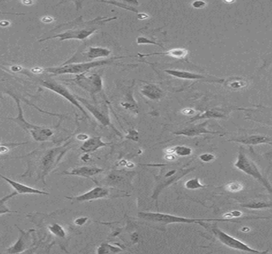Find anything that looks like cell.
Masks as SVG:
<instances>
[{"instance_id": "836d02e7", "label": "cell", "mask_w": 272, "mask_h": 254, "mask_svg": "<svg viewBox=\"0 0 272 254\" xmlns=\"http://www.w3.org/2000/svg\"><path fill=\"white\" fill-rule=\"evenodd\" d=\"M215 158H216L215 155L210 153H202V154H201L199 156L200 160L205 163H209L211 162V161H214Z\"/></svg>"}, {"instance_id": "8fae6325", "label": "cell", "mask_w": 272, "mask_h": 254, "mask_svg": "<svg viewBox=\"0 0 272 254\" xmlns=\"http://www.w3.org/2000/svg\"><path fill=\"white\" fill-rule=\"evenodd\" d=\"M208 123H209L208 121H205L200 124L192 125V126L182 129V130L175 131L174 132V134L186 136V137H196V136L201 135V134H217V132L208 130Z\"/></svg>"}, {"instance_id": "2e32d148", "label": "cell", "mask_w": 272, "mask_h": 254, "mask_svg": "<svg viewBox=\"0 0 272 254\" xmlns=\"http://www.w3.org/2000/svg\"><path fill=\"white\" fill-rule=\"evenodd\" d=\"M102 172H104V169L97 168V167L83 166L73 168L70 171H65L62 174H63V175H68V176L90 178L92 176H96L98 174L101 173Z\"/></svg>"}, {"instance_id": "f6af8a7d", "label": "cell", "mask_w": 272, "mask_h": 254, "mask_svg": "<svg viewBox=\"0 0 272 254\" xmlns=\"http://www.w3.org/2000/svg\"><path fill=\"white\" fill-rule=\"evenodd\" d=\"M54 21V19L51 17H49V16H46V17L43 18L42 19V22H44V23H51V22Z\"/></svg>"}, {"instance_id": "6da1fadb", "label": "cell", "mask_w": 272, "mask_h": 254, "mask_svg": "<svg viewBox=\"0 0 272 254\" xmlns=\"http://www.w3.org/2000/svg\"><path fill=\"white\" fill-rule=\"evenodd\" d=\"M70 142L65 145L46 149L43 152H31L27 154V168L26 172L21 175V177H34L41 180L46 184V178L50 172L58 166L64 155L69 150Z\"/></svg>"}, {"instance_id": "4316f807", "label": "cell", "mask_w": 272, "mask_h": 254, "mask_svg": "<svg viewBox=\"0 0 272 254\" xmlns=\"http://www.w3.org/2000/svg\"><path fill=\"white\" fill-rule=\"evenodd\" d=\"M121 106L124 107L125 109L128 110L130 112L138 114V106L136 104L135 101L133 100L132 95H127L126 101L121 103Z\"/></svg>"}, {"instance_id": "7a4b0ae2", "label": "cell", "mask_w": 272, "mask_h": 254, "mask_svg": "<svg viewBox=\"0 0 272 254\" xmlns=\"http://www.w3.org/2000/svg\"><path fill=\"white\" fill-rule=\"evenodd\" d=\"M7 93L9 96H12L16 101V106H17L18 115L15 118L7 117L4 119L16 122L18 126H20L23 130H25L27 134H29L31 136V138L35 140V142H46V141H49L50 138H52L54 134V130L52 129L49 128L47 126H38V125L33 124L31 122H27L25 118H24V115H23V108H22L21 101H20V98L16 96V95H14V94L11 93V92H8Z\"/></svg>"}, {"instance_id": "83f0119b", "label": "cell", "mask_w": 272, "mask_h": 254, "mask_svg": "<svg viewBox=\"0 0 272 254\" xmlns=\"http://www.w3.org/2000/svg\"><path fill=\"white\" fill-rule=\"evenodd\" d=\"M48 229L49 230H50V233L55 235L56 237L63 238V237H65V236H66V232H65V229H64L63 226H62L60 224H51V225H49Z\"/></svg>"}, {"instance_id": "ee69618b", "label": "cell", "mask_w": 272, "mask_h": 254, "mask_svg": "<svg viewBox=\"0 0 272 254\" xmlns=\"http://www.w3.org/2000/svg\"><path fill=\"white\" fill-rule=\"evenodd\" d=\"M81 158L83 161H85V162H87V161H89L90 157H89V155H88V153H84V154L83 155V156H81Z\"/></svg>"}, {"instance_id": "4fadbf2b", "label": "cell", "mask_w": 272, "mask_h": 254, "mask_svg": "<svg viewBox=\"0 0 272 254\" xmlns=\"http://www.w3.org/2000/svg\"><path fill=\"white\" fill-rule=\"evenodd\" d=\"M0 178L3 179V180H5L8 184H10V185L13 187L15 191H16L18 194H25V195H27V194H31V195H50L49 192L42 191V190L37 189V188H35V187H29V186L25 185V184H23V183L15 181V180H12L10 178L4 176V175H2L1 173H0Z\"/></svg>"}, {"instance_id": "7dc6e473", "label": "cell", "mask_w": 272, "mask_h": 254, "mask_svg": "<svg viewBox=\"0 0 272 254\" xmlns=\"http://www.w3.org/2000/svg\"><path fill=\"white\" fill-rule=\"evenodd\" d=\"M175 172H176L175 170L170 171V172L166 174V177H171V176H173L175 173Z\"/></svg>"}, {"instance_id": "30bf717a", "label": "cell", "mask_w": 272, "mask_h": 254, "mask_svg": "<svg viewBox=\"0 0 272 254\" xmlns=\"http://www.w3.org/2000/svg\"><path fill=\"white\" fill-rule=\"evenodd\" d=\"M108 195H109V191L107 188L102 187H96L91 189L90 191H87L85 193L78 195V196L73 197V198L66 197V198L75 201V202L82 203V202H88V201L103 199V198H105Z\"/></svg>"}, {"instance_id": "f546056e", "label": "cell", "mask_w": 272, "mask_h": 254, "mask_svg": "<svg viewBox=\"0 0 272 254\" xmlns=\"http://www.w3.org/2000/svg\"><path fill=\"white\" fill-rule=\"evenodd\" d=\"M192 153L193 150L191 148L186 145H177L174 147V153L178 157H188Z\"/></svg>"}, {"instance_id": "ba28073f", "label": "cell", "mask_w": 272, "mask_h": 254, "mask_svg": "<svg viewBox=\"0 0 272 254\" xmlns=\"http://www.w3.org/2000/svg\"><path fill=\"white\" fill-rule=\"evenodd\" d=\"M70 81L77 84L84 90L89 92L92 96L101 92L104 87L103 80L99 74L87 76L85 73H83V74L77 75V77Z\"/></svg>"}, {"instance_id": "74e56055", "label": "cell", "mask_w": 272, "mask_h": 254, "mask_svg": "<svg viewBox=\"0 0 272 254\" xmlns=\"http://www.w3.org/2000/svg\"><path fill=\"white\" fill-rule=\"evenodd\" d=\"M181 113H182V115H192V116H194V115H195L196 111L193 109V108H190V107H186V108L182 109L181 111Z\"/></svg>"}, {"instance_id": "277c9868", "label": "cell", "mask_w": 272, "mask_h": 254, "mask_svg": "<svg viewBox=\"0 0 272 254\" xmlns=\"http://www.w3.org/2000/svg\"><path fill=\"white\" fill-rule=\"evenodd\" d=\"M12 69V71L26 75L27 77L34 80V81L36 80L42 86L65 98V100H68L69 103H72L73 106L77 107V109L80 110V111L82 113L83 115L88 119L86 111L84 109V107L81 105L80 102L77 100V97L74 95H73L71 92H69L68 90V88H65L63 84H60V83L57 82V81H54V80L51 78H41V77H38L35 74H31V72L28 69H23V68L18 67V66L13 67Z\"/></svg>"}, {"instance_id": "f35d334b", "label": "cell", "mask_w": 272, "mask_h": 254, "mask_svg": "<svg viewBox=\"0 0 272 254\" xmlns=\"http://www.w3.org/2000/svg\"><path fill=\"white\" fill-rule=\"evenodd\" d=\"M164 158L168 161H174L177 159V155L175 153H166Z\"/></svg>"}, {"instance_id": "60d3db41", "label": "cell", "mask_w": 272, "mask_h": 254, "mask_svg": "<svg viewBox=\"0 0 272 254\" xmlns=\"http://www.w3.org/2000/svg\"><path fill=\"white\" fill-rule=\"evenodd\" d=\"M28 143V142H21V143H2L0 142V146L2 145H9V146H19V145H26V144Z\"/></svg>"}, {"instance_id": "603a6c76", "label": "cell", "mask_w": 272, "mask_h": 254, "mask_svg": "<svg viewBox=\"0 0 272 254\" xmlns=\"http://www.w3.org/2000/svg\"><path fill=\"white\" fill-rule=\"evenodd\" d=\"M242 207L251 209V210H262V209L272 208V200L270 201H253L250 203H242Z\"/></svg>"}, {"instance_id": "681fc988", "label": "cell", "mask_w": 272, "mask_h": 254, "mask_svg": "<svg viewBox=\"0 0 272 254\" xmlns=\"http://www.w3.org/2000/svg\"><path fill=\"white\" fill-rule=\"evenodd\" d=\"M271 64H272V61H269L268 64H267V65H265L264 68L267 67V66H268L269 65H271Z\"/></svg>"}, {"instance_id": "7bdbcfd3", "label": "cell", "mask_w": 272, "mask_h": 254, "mask_svg": "<svg viewBox=\"0 0 272 254\" xmlns=\"http://www.w3.org/2000/svg\"><path fill=\"white\" fill-rule=\"evenodd\" d=\"M148 18H149V16H148V15H147V14H145V13L138 14L139 20H148Z\"/></svg>"}, {"instance_id": "f907efd6", "label": "cell", "mask_w": 272, "mask_h": 254, "mask_svg": "<svg viewBox=\"0 0 272 254\" xmlns=\"http://www.w3.org/2000/svg\"><path fill=\"white\" fill-rule=\"evenodd\" d=\"M270 145H272V142H271V143L270 144Z\"/></svg>"}, {"instance_id": "9a60e30c", "label": "cell", "mask_w": 272, "mask_h": 254, "mask_svg": "<svg viewBox=\"0 0 272 254\" xmlns=\"http://www.w3.org/2000/svg\"><path fill=\"white\" fill-rule=\"evenodd\" d=\"M76 97H77V100L80 102V103L83 104L84 107L96 118V120L99 121L102 125H104V126H111V121H110L109 116L107 114H104L98 107L92 105L89 102L87 101L86 100H84L83 98L77 97V96H76Z\"/></svg>"}, {"instance_id": "cb8c5ba5", "label": "cell", "mask_w": 272, "mask_h": 254, "mask_svg": "<svg viewBox=\"0 0 272 254\" xmlns=\"http://www.w3.org/2000/svg\"><path fill=\"white\" fill-rule=\"evenodd\" d=\"M224 84L228 88L236 89V90L245 88L247 85V82L244 79L238 77H232L228 78L227 81H224Z\"/></svg>"}, {"instance_id": "d6a6232c", "label": "cell", "mask_w": 272, "mask_h": 254, "mask_svg": "<svg viewBox=\"0 0 272 254\" xmlns=\"http://www.w3.org/2000/svg\"><path fill=\"white\" fill-rule=\"evenodd\" d=\"M107 4H113V5H115V6L119 7V8H124V9H126V10L130 11V12H136L137 13V10L136 9H134L133 7L129 6V5H124L123 4V2H117V1H106Z\"/></svg>"}, {"instance_id": "8992f818", "label": "cell", "mask_w": 272, "mask_h": 254, "mask_svg": "<svg viewBox=\"0 0 272 254\" xmlns=\"http://www.w3.org/2000/svg\"><path fill=\"white\" fill-rule=\"evenodd\" d=\"M234 167L258 180L269 191V193L272 194V187L270 183L262 176L255 163L247 157L242 147L240 148V150L238 152L237 158L236 162L234 163Z\"/></svg>"}, {"instance_id": "7c38bea8", "label": "cell", "mask_w": 272, "mask_h": 254, "mask_svg": "<svg viewBox=\"0 0 272 254\" xmlns=\"http://www.w3.org/2000/svg\"><path fill=\"white\" fill-rule=\"evenodd\" d=\"M19 230L20 232V237L13 245L7 249L6 252L8 253H22L26 250V248L29 246L30 241H31V232L35 231V229H29L28 231H24L23 229L19 228Z\"/></svg>"}, {"instance_id": "b9f144b4", "label": "cell", "mask_w": 272, "mask_h": 254, "mask_svg": "<svg viewBox=\"0 0 272 254\" xmlns=\"http://www.w3.org/2000/svg\"><path fill=\"white\" fill-rule=\"evenodd\" d=\"M1 15H10V16H26L25 13H12V12H0V16H1Z\"/></svg>"}, {"instance_id": "ac0fdd59", "label": "cell", "mask_w": 272, "mask_h": 254, "mask_svg": "<svg viewBox=\"0 0 272 254\" xmlns=\"http://www.w3.org/2000/svg\"><path fill=\"white\" fill-rule=\"evenodd\" d=\"M110 145L111 143L103 142L100 137H92L84 142L81 146V150L86 153H94L100 148L105 147Z\"/></svg>"}, {"instance_id": "8d00e7d4", "label": "cell", "mask_w": 272, "mask_h": 254, "mask_svg": "<svg viewBox=\"0 0 272 254\" xmlns=\"http://www.w3.org/2000/svg\"><path fill=\"white\" fill-rule=\"evenodd\" d=\"M192 7L196 9H202V8H205L207 4L204 2V1H194L192 3Z\"/></svg>"}, {"instance_id": "e575fe53", "label": "cell", "mask_w": 272, "mask_h": 254, "mask_svg": "<svg viewBox=\"0 0 272 254\" xmlns=\"http://www.w3.org/2000/svg\"><path fill=\"white\" fill-rule=\"evenodd\" d=\"M126 139L131 140L134 142H138L139 141V132L136 131L134 129L129 130L128 134L126 136Z\"/></svg>"}, {"instance_id": "5b68a950", "label": "cell", "mask_w": 272, "mask_h": 254, "mask_svg": "<svg viewBox=\"0 0 272 254\" xmlns=\"http://www.w3.org/2000/svg\"><path fill=\"white\" fill-rule=\"evenodd\" d=\"M123 58L124 57H119V58L115 57V58H111L110 59L90 61V62H86V63L65 64L61 66H57V67L46 68V69H43V72L54 75V76L65 74H83V73H86L94 68L111 65L114 63L115 60Z\"/></svg>"}, {"instance_id": "3957f363", "label": "cell", "mask_w": 272, "mask_h": 254, "mask_svg": "<svg viewBox=\"0 0 272 254\" xmlns=\"http://www.w3.org/2000/svg\"><path fill=\"white\" fill-rule=\"evenodd\" d=\"M140 218L150 221V222H159V223H187L200 224L204 227L207 228L206 222H239L240 220H231L228 218H185L182 216L173 215L159 212H140L138 214Z\"/></svg>"}, {"instance_id": "f1b7e54d", "label": "cell", "mask_w": 272, "mask_h": 254, "mask_svg": "<svg viewBox=\"0 0 272 254\" xmlns=\"http://www.w3.org/2000/svg\"><path fill=\"white\" fill-rule=\"evenodd\" d=\"M206 186L202 184L200 181L199 178L198 177L190 179V180H187L185 183V187H186V189L189 190L201 189V188H204Z\"/></svg>"}, {"instance_id": "1f68e13d", "label": "cell", "mask_w": 272, "mask_h": 254, "mask_svg": "<svg viewBox=\"0 0 272 254\" xmlns=\"http://www.w3.org/2000/svg\"><path fill=\"white\" fill-rule=\"evenodd\" d=\"M136 42H137V44H138L139 46H140V45L146 44L155 45V46H159V47L163 48V46H162V45L159 44L158 42L151 40V39H147V38H144V37H139L137 40H136Z\"/></svg>"}, {"instance_id": "ab89813d", "label": "cell", "mask_w": 272, "mask_h": 254, "mask_svg": "<svg viewBox=\"0 0 272 254\" xmlns=\"http://www.w3.org/2000/svg\"><path fill=\"white\" fill-rule=\"evenodd\" d=\"M76 138H77V140H79V141L85 142L86 140H88V138H89V136L87 135V134H79L78 135H77Z\"/></svg>"}, {"instance_id": "7402d4cb", "label": "cell", "mask_w": 272, "mask_h": 254, "mask_svg": "<svg viewBox=\"0 0 272 254\" xmlns=\"http://www.w3.org/2000/svg\"><path fill=\"white\" fill-rule=\"evenodd\" d=\"M111 50L103 47H89L85 55L90 60L97 59L100 58H107L111 54Z\"/></svg>"}, {"instance_id": "ffe728a7", "label": "cell", "mask_w": 272, "mask_h": 254, "mask_svg": "<svg viewBox=\"0 0 272 254\" xmlns=\"http://www.w3.org/2000/svg\"><path fill=\"white\" fill-rule=\"evenodd\" d=\"M141 93L151 100H161L163 96L161 88L154 84H145L141 89Z\"/></svg>"}, {"instance_id": "5bb4252c", "label": "cell", "mask_w": 272, "mask_h": 254, "mask_svg": "<svg viewBox=\"0 0 272 254\" xmlns=\"http://www.w3.org/2000/svg\"><path fill=\"white\" fill-rule=\"evenodd\" d=\"M234 109H225V108H212V109L206 110L201 114H198L190 119V122L194 121L202 120V119H221L225 118L230 113L231 111Z\"/></svg>"}, {"instance_id": "e0dca14e", "label": "cell", "mask_w": 272, "mask_h": 254, "mask_svg": "<svg viewBox=\"0 0 272 254\" xmlns=\"http://www.w3.org/2000/svg\"><path fill=\"white\" fill-rule=\"evenodd\" d=\"M230 141L241 143L243 145H261V144H270L272 142V138H269L267 136L254 134V135L243 136L240 138H234Z\"/></svg>"}, {"instance_id": "d4e9b609", "label": "cell", "mask_w": 272, "mask_h": 254, "mask_svg": "<svg viewBox=\"0 0 272 254\" xmlns=\"http://www.w3.org/2000/svg\"><path fill=\"white\" fill-rule=\"evenodd\" d=\"M18 195H19V194H18L16 191H13L12 193L9 194V195L3 197V198L0 199V215H3V214H10V213L19 212V211H16V210H11V209L7 206V203H8V201Z\"/></svg>"}, {"instance_id": "d6986e66", "label": "cell", "mask_w": 272, "mask_h": 254, "mask_svg": "<svg viewBox=\"0 0 272 254\" xmlns=\"http://www.w3.org/2000/svg\"><path fill=\"white\" fill-rule=\"evenodd\" d=\"M165 73L171 75V77H176L182 80H190V81H197V80H205L207 77L198 73H190V72L182 71L178 69H167Z\"/></svg>"}, {"instance_id": "c3c4849f", "label": "cell", "mask_w": 272, "mask_h": 254, "mask_svg": "<svg viewBox=\"0 0 272 254\" xmlns=\"http://www.w3.org/2000/svg\"><path fill=\"white\" fill-rule=\"evenodd\" d=\"M126 167H127V168H134V164L131 162L126 163Z\"/></svg>"}, {"instance_id": "d590c367", "label": "cell", "mask_w": 272, "mask_h": 254, "mask_svg": "<svg viewBox=\"0 0 272 254\" xmlns=\"http://www.w3.org/2000/svg\"><path fill=\"white\" fill-rule=\"evenodd\" d=\"M88 220V217H79V218H77L74 220V224L79 225V226H81V225H84V224L86 223Z\"/></svg>"}, {"instance_id": "9c48e42d", "label": "cell", "mask_w": 272, "mask_h": 254, "mask_svg": "<svg viewBox=\"0 0 272 254\" xmlns=\"http://www.w3.org/2000/svg\"><path fill=\"white\" fill-rule=\"evenodd\" d=\"M89 26L90 25L87 26L86 27H82V28L69 30V31H65V32L58 34V35L49 37L46 39H41L39 42H45V41L54 39H59L60 41L72 40V39L84 40V39H88V37L91 36L92 34H94L97 30L96 27H89Z\"/></svg>"}, {"instance_id": "52a82bcc", "label": "cell", "mask_w": 272, "mask_h": 254, "mask_svg": "<svg viewBox=\"0 0 272 254\" xmlns=\"http://www.w3.org/2000/svg\"><path fill=\"white\" fill-rule=\"evenodd\" d=\"M212 232L216 236L220 242L222 243L227 247L236 249V250L242 251V252H252V253H266L267 251L257 250L255 248H251L245 243L242 242L240 240L235 238L231 235L228 234L225 232L223 231L220 228L217 227V225H214L211 227Z\"/></svg>"}, {"instance_id": "484cf974", "label": "cell", "mask_w": 272, "mask_h": 254, "mask_svg": "<svg viewBox=\"0 0 272 254\" xmlns=\"http://www.w3.org/2000/svg\"><path fill=\"white\" fill-rule=\"evenodd\" d=\"M96 252L99 254L118 253V252H123V249L115 245L104 243L100 246L98 247Z\"/></svg>"}, {"instance_id": "bcb514c9", "label": "cell", "mask_w": 272, "mask_h": 254, "mask_svg": "<svg viewBox=\"0 0 272 254\" xmlns=\"http://www.w3.org/2000/svg\"><path fill=\"white\" fill-rule=\"evenodd\" d=\"M138 239H139L138 233H132V235H131V240H132V241H134V242H136V241H138Z\"/></svg>"}, {"instance_id": "44dd1931", "label": "cell", "mask_w": 272, "mask_h": 254, "mask_svg": "<svg viewBox=\"0 0 272 254\" xmlns=\"http://www.w3.org/2000/svg\"><path fill=\"white\" fill-rule=\"evenodd\" d=\"M140 57H150V56L155 55H166L171 57V58H178V59H182V58H186V56L188 55V50L186 49H173V50H169L167 52H162V53H155V54H138Z\"/></svg>"}, {"instance_id": "4dcf8cb0", "label": "cell", "mask_w": 272, "mask_h": 254, "mask_svg": "<svg viewBox=\"0 0 272 254\" xmlns=\"http://www.w3.org/2000/svg\"><path fill=\"white\" fill-rule=\"evenodd\" d=\"M225 189L229 192H238L243 189V185L242 183L239 182H231V183H227L225 185Z\"/></svg>"}]
</instances>
